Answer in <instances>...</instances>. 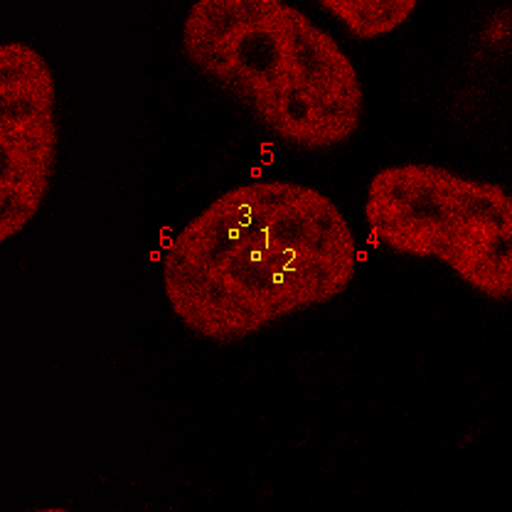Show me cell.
Here are the masks:
<instances>
[{
    "label": "cell",
    "mask_w": 512,
    "mask_h": 512,
    "mask_svg": "<svg viewBox=\"0 0 512 512\" xmlns=\"http://www.w3.org/2000/svg\"><path fill=\"white\" fill-rule=\"evenodd\" d=\"M0 239L18 237L40 215L60 158L57 79L37 47H0Z\"/></svg>",
    "instance_id": "277c9868"
},
{
    "label": "cell",
    "mask_w": 512,
    "mask_h": 512,
    "mask_svg": "<svg viewBox=\"0 0 512 512\" xmlns=\"http://www.w3.org/2000/svg\"><path fill=\"white\" fill-rule=\"evenodd\" d=\"M375 244L409 259L436 261L488 301L512 293V197L493 180L431 163L377 170L365 192Z\"/></svg>",
    "instance_id": "3957f363"
},
{
    "label": "cell",
    "mask_w": 512,
    "mask_h": 512,
    "mask_svg": "<svg viewBox=\"0 0 512 512\" xmlns=\"http://www.w3.org/2000/svg\"><path fill=\"white\" fill-rule=\"evenodd\" d=\"M318 8L357 40H377L407 25L419 5L414 0H325Z\"/></svg>",
    "instance_id": "5b68a950"
},
{
    "label": "cell",
    "mask_w": 512,
    "mask_h": 512,
    "mask_svg": "<svg viewBox=\"0 0 512 512\" xmlns=\"http://www.w3.org/2000/svg\"><path fill=\"white\" fill-rule=\"evenodd\" d=\"M357 264L360 247L335 200L296 180H252L165 242L160 286L188 333L232 345L333 303Z\"/></svg>",
    "instance_id": "6da1fadb"
},
{
    "label": "cell",
    "mask_w": 512,
    "mask_h": 512,
    "mask_svg": "<svg viewBox=\"0 0 512 512\" xmlns=\"http://www.w3.org/2000/svg\"><path fill=\"white\" fill-rule=\"evenodd\" d=\"M180 50L210 87L293 151L345 146L365 119V89L348 52L284 0H200Z\"/></svg>",
    "instance_id": "7a4b0ae2"
}]
</instances>
